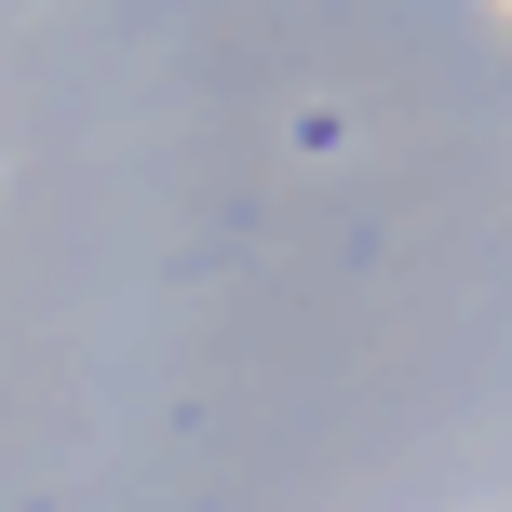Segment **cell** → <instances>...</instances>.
Segmentation results:
<instances>
[]
</instances>
